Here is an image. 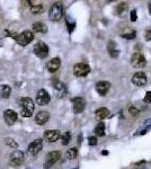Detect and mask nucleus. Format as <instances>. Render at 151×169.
<instances>
[{"instance_id": "nucleus-1", "label": "nucleus", "mask_w": 151, "mask_h": 169, "mask_svg": "<svg viewBox=\"0 0 151 169\" xmlns=\"http://www.w3.org/2000/svg\"><path fill=\"white\" fill-rule=\"evenodd\" d=\"M21 105H22V115L24 117H29L30 115H33L35 106H34V102L30 98H28V97L22 98Z\"/></svg>"}, {"instance_id": "nucleus-2", "label": "nucleus", "mask_w": 151, "mask_h": 169, "mask_svg": "<svg viewBox=\"0 0 151 169\" xmlns=\"http://www.w3.org/2000/svg\"><path fill=\"white\" fill-rule=\"evenodd\" d=\"M63 16V6L62 4L60 2H55L53 4L50 8V11H49V18H50L52 22H58L62 18Z\"/></svg>"}, {"instance_id": "nucleus-3", "label": "nucleus", "mask_w": 151, "mask_h": 169, "mask_svg": "<svg viewBox=\"0 0 151 169\" xmlns=\"http://www.w3.org/2000/svg\"><path fill=\"white\" fill-rule=\"evenodd\" d=\"M14 38L17 41V43L19 45L25 46V45L29 44L34 40V34L30 30H25V32H23L22 34H18V35L14 36Z\"/></svg>"}, {"instance_id": "nucleus-4", "label": "nucleus", "mask_w": 151, "mask_h": 169, "mask_svg": "<svg viewBox=\"0 0 151 169\" xmlns=\"http://www.w3.org/2000/svg\"><path fill=\"white\" fill-rule=\"evenodd\" d=\"M131 63H132V66H134V68H137V69H142V68H144L145 64H147V61H145V58H144L141 53L137 52V53H134V54L132 55Z\"/></svg>"}, {"instance_id": "nucleus-5", "label": "nucleus", "mask_w": 151, "mask_h": 169, "mask_svg": "<svg viewBox=\"0 0 151 169\" xmlns=\"http://www.w3.org/2000/svg\"><path fill=\"white\" fill-rule=\"evenodd\" d=\"M34 53L36 54V57L41 58V59H44L47 57L49 54V47L47 45L43 43V42H38L36 43L35 46H34Z\"/></svg>"}, {"instance_id": "nucleus-6", "label": "nucleus", "mask_w": 151, "mask_h": 169, "mask_svg": "<svg viewBox=\"0 0 151 169\" xmlns=\"http://www.w3.org/2000/svg\"><path fill=\"white\" fill-rule=\"evenodd\" d=\"M60 157H61L60 151H52V152H50L46 156V160H45V163H44L45 169L50 168L55 162H58L60 160Z\"/></svg>"}, {"instance_id": "nucleus-7", "label": "nucleus", "mask_w": 151, "mask_h": 169, "mask_svg": "<svg viewBox=\"0 0 151 169\" xmlns=\"http://www.w3.org/2000/svg\"><path fill=\"white\" fill-rule=\"evenodd\" d=\"M90 72V66L86 63H78L73 66V74L77 77H85Z\"/></svg>"}, {"instance_id": "nucleus-8", "label": "nucleus", "mask_w": 151, "mask_h": 169, "mask_svg": "<svg viewBox=\"0 0 151 169\" xmlns=\"http://www.w3.org/2000/svg\"><path fill=\"white\" fill-rule=\"evenodd\" d=\"M42 148H43V140L42 139L35 140V141H33V142L29 144L28 153L35 156V154H37L41 150H42Z\"/></svg>"}, {"instance_id": "nucleus-9", "label": "nucleus", "mask_w": 151, "mask_h": 169, "mask_svg": "<svg viewBox=\"0 0 151 169\" xmlns=\"http://www.w3.org/2000/svg\"><path fill=\"white\" fill-rule=\"evenodd\" d=\"M72 105H73V112L78 114V113L84 112L85 107H86V102L81 97H76L72 99Z\"/></svg>"}, {"instance_id": "nucleus-10", "label": "nucleus", "mask_w": 151, "mask_h": 169, "mask_svg": "<svg viewBox=\"0 0 151 169\" xmlns=\"http://www.w3.org/2000/svg\"><path fill=\"white\" fill-rule=\"evenodd\" d=\"M60 135L61 134H60L59 130H47L44 132V140L50 143H53L60 139Z\"/></svg>"}, {"instance_id": "nucleus-11", "label": "nucleus", "mask_w": 151, "mask_h": 169, "mask_svg": "<svg viewBox=\"0 0 151 169\" xmlns=\"http://www.w3.org/2000/svg\"><path fill=\"white\" fill-rule=\"evenodd\" d=\"M50 99L51 97L49 95V93L46 90H44V89H41L37 93V95H36V103L38 105H45V104H47L50 102Z\"/></svg>"}, {"instance_id": "nucleus-12", "label": "nucleus", "mask_w": 151, "mask_h": 169, "mask_svg": "<svg viewBox=\"0 0 151 169\" xmlns=\"http://www.w3.org/2000/svg\"><path fill=\"white\" fill-rule=\"evenodd\" d=\"M96 91L101 96H105L108 93V90L111 88V83L107 81H99L96 83Z\"/></svg>"}, {"instance_id": "nucleus-13", "label": "nucleus", "mask_w": 151, "mask_h": 169, "mask_svg": "<svg viewBox=\"0 0 151 169\" xmlns=\"http://www.w3.org/2000/svg\"><path fill=\"white\" fill-rule=\"evenodd\" d=\"M24 160V153L22 151H14L10 154V163L13 166H19L23 163Z\"/></svg>"}, {"instance_id": "nucleus-14", "label": "nucleus", "mask_w": 151, "mask_h": 169, "mask_svg": "<svg viewBox=\"0 0 151 169\" xmlns=\"http://www.w3.org/2000/svg\"><path fill=\"white\" fill-rule=\"evenodd\" d=\"M132 82L135 85V86H139V87H142L147 83V76L143 74V72H137L132 77Z\"/></svg>"}, {"instance_id": "nucleus-15", "label": "nucleus", "mask_w": 151, "mask_h": 169, "mask_svg": "<svg viewBox=\"0 0 151 169\" xmlns=\"http://www.w3.org/2000/svg\"><path fill=\"white\" fill-rule=\"evenodd\" d=\"M4 118L8 125H13L17 121V113L13 110H7L4 113Z\"/></svg>"}, {"instance_id": "nucleus-16", "label": "nucleus", "mask_w": 151, "mask_h": 169, "mask_svg": "<svg viewBox=\"0 0 151 169\" xmlns=\"http://www.w3.org/2000/svg\"><path fill=\"white\" fill-rule=\"evenodd\" d=\"M49 118H50V114L45 110H42L35 116V122L38 125H44L49 121Z\"/></svg>"}, {"instance_id": "nucleus-17", "label": "nucleus", "mask_w": 151, "mask_h": 169, "mask_svg": "<svg viewBox=\"0 0 151 169\" xmlns=\"http://www.w3.org/2000/svg\"><path fill=\"white\" fill-rule=\"evenodd\" d=\"M60 66H61V61H60V59H59V58H54V59H52L50 62L47 63V70L53 74V72L58 71Z\"/></svg>"}, {"instance_id": "nucleus-18", "label": "nucleus", "mask_w": 151, "mask_h": 169, "mask_svg": "<svg viewBox=\"0 0 151 169\" xmlns=\"http://www.w3.org/2000/svg\"><path fill=\"white\" fill-rule=\"evenodd\" d=\"M107 51H108L109 55H111L112 58H117V57H118V53H120L118 49L116 47L115 42H113V41H109V42H108Z\"/></svg>"}, {"instance_id": "nucleus-19", "label": "nucleus", "mask_w": 151, "mask_h": 169, "mask_svg": "<svg viewBox=\"0 0 151 169\" xmlns=\"http://www.w3.org/2000/svg\"><path fill=\"white\" fill-rule=\"evenodd\" d=\"M108 115H109V110H108L107 108H105V107L98 108V110L95 112V116H96V118H97L98 121L105 120L106 117H108Z\"/></svg>"}, {"instance_id": "nucleus-20", "label": "nucleus", "mask_w": 151, "mask_h": 169, "mask_svg": "<svg viewBox=\"0 0 151 169\" xmlns=\"http://www.w3.org/2000/svg\"><path fill=\"white\" fill-rule=\"evenodd\" d=\"M10 91L11 89L8 85H1L0 86V96L4 97V98H8L9 95H10Z\"/></svg>"}, {"instance_id": "nucleus-21", "label": "nucleus", "mask_w": 151, "mask_h": 169, "mask_svg": "<svg viewBox=\"0 0 151 169\" xmlns=\"http://www.w3.org/2000/svg\"><path fill=\"white\" fill-rule=\"evenodd\" d=\"M33 30L34 32H37V33H45L46 32V27L43 23L36 22L33 24Z\"/></svg>"}, {"instance_id": "nucleus-22", "label": "nucleus", "mask_w": 151, "mask_h": 169, "mask_svg": "<svg viewBox=\"0 0 151 169\" xmlns=\"http://www.w3.org/2000/svg\"><path fill=\"white\" fill-rule=\"evenodd\" d=\"M95 133H96L97 136H104L105 135V124L104 123H99V124L96 125Z\"/></svg>"}, {"instance_id": "nucleus-23", "label": "nucleus", "mask_w": 151, "mask_h": 169, "mask_svg": "<svg viewBox=\"0 0 151 169\" xmlns=\"http://www.w3.org/2000/svg\"><path fill=\"white\" fill-rule=\"evenodd\" d=\"M77 154H78V150L76 148H71L67 151V158L68 159H74L77 157Z\"/></svg>"}, {"instance_id": "nucleus-24", "label": "nucleus", "mask_w": 151, "mask_h": 169, "mask_svg": "<svg viewBox=\"0 0 151 169\" xmlns=\"http://www.w3.org/2000/svg\"><path fill=\"white\" fill-rule=\"evenodd\" d=\"M70 140H71V134H70V132L63 133V135L61 136V141H62V144H63V146H67V144H69Z\"/></svg>"}, {"instance_id": "nucleus-25", "label": "nucleus", "mask_w": 151, "mask_h": 169, "mask_svg": "<svg viewBox=\"0 0 151 169\" xmlns=\"http://www.w3.org/2000/svg\"><path fill=\"white\" fill-rule=\"evenodd\" d=\"M44 7L43 5H36V6H32L30 7V11L33 14H40V13H43Z\"/></svg>"}, {"instance_id": "nucleus-26", "label": "nucleus", "mask_w": 151, "mask_h": 169, "mask_svg": "<svg viewBox=\"0 0 151 169\" xmlns=\"http://www.w3.org/2000/svg\"><path fill=\"white\" fill-rule=\"evenodd\" d=\"M5 143H6V146H8V147H10V148L18 147V143H17L15 140L10 139V138H6V139H5Z\"/></svg>"}, {"instance_id": "nucleus-27", "label": "nucleus", "mask_w": 151, "mask_h": 169, "mask_svg": "<svg viewBox=\"0 0 151 169\" xmlns=\"http://www.w3.org/2000/svg\"><path fill=\"white\" fill-rule=\"evenodd\" d=\"M135 36H137V32L135 30L130 32L128 34H122V37L126 38V40H133V38H135Z\"/></svg>"}, {"instance_id": "nucleus-28", "label": "nucleus", "mask_w": 151, "mask_h": 169, "mask_svg": "<svg viewBox=\"0 0 151 169\" xmlns=\"http://www.w3.org/2000/svg\"><path fill=\"white\" fill-rule=\"evenodd\" d=\"M54 87H55V89L59 90V91H65V86L62 83V82H59V81H58V82L55 83V86H54Z\"/></svg>"}, {"instance_id": "nucleus-29", "label": "nucleus", "mask_w": 151, "mask_h": 169, "mask_svg": "<svg viewBox=\"0 0 151 169\" xmlns=\"http://www.w3.org/2000/svg\"><path fill=\"white\" fill-rule=\"evenodd\" d=\"M126 9V5L122 2V4H120L118 6H117V14H122V11H124Z\"/></svg>"}, {"instance_id": "nucleus-30", "label": "nucleus", "mask_w": 151, "mask_h": 169, "mask_svg": "<svg viewBox=\"0 0 151 169\" xmlns=\"http://www.w3.org/2000/svg\"><path fill=\"white\" fill-rule=\"evenodd\" d=\"M129 112H130V114H132L133 116H138V114H139V110L135 108L134 106H131L129 108Z\"/></svg>"}, {"instance_id": "nucleus-31", "label": "nucleus", "mask_w": 151, "mask_h": 169, "mask_svg": "<svg viewBox=\"0 0 151 169\" xmlns=\"http://www.w3.org/2000/svg\"><path fill=\"white\" fill-rule=\"evenodd\" d=\"M88 142L90 146H96L97 144V138L96 136H89L88 138Z\"/></svg>"}, {"instance_id": "nucleus-32", "label": "nucleus", "mask_w": 151, "mask_h": 169, "mask_svg": "<svg viewBox=\"0 0 151 169\" xmlns=\"http://www.w3.org/2000/svg\"><path fill=\"white\" fill-rule=\"evenodd\" d=\"M144 38L147 41H151V28H148L144 32Z\"/></svg>"}, {"instance_id": "nucleus-33", "label": "nucleus", "mask_w": 151, "mask_h": 169, "mask_svg": "<svg viewBox=\"0 0 151 169\" xmlns=\"http://www.w3.org/2000/svg\"><path fill=\"white\" fill-rule=\"evenodd\" d=\"M67 25H68L69 33H72V30H74V27H76V24L74 23H69V21H67Z\"/></svg>"}, {"instance_id": "nucleus-34", "label": "nucleus", "mask_w": 151, "mask_h": 169, "mask_svg": "<svg viewBox=\"0 0 151 169\" xmlns=\"http://www.w3.org/2000/svg\"><path fill=\"white\" fill-rule=\"evenodd\" d=\"M144 102L148 104H151V91H148L145 94V97H144Z\"/></svg>"}, {"instance_id": "nucleus-35", "label": "nucleus", "mask_w": 151, "mask_h": 169, "mask_svg": "<svg viewBox=\"0 0 151 169\" xmlns=\"http://www.w3.org/2000/svg\"><path fill=\"white\" fill-rule=\"evenodd\" d=\"M130 18H131L132 22H135V21H137V10H132V11H131Z\"/></svg>"}, {"instance_id": "nucleus-36", "label": "nucleus", "mask_w": 151, "mask_h": 169, "mask_svg": "<svg viewBox=\"0 0 151 169\" xmlns=\"http://www.w3.org/2000/svg\"><path fill=\"white\" fill-rule=\"evenodd\" d=\"M149 13L151 14V1L149 2Z\"/></svg>"}, {"instance_id": "nucleus-37", "label": "nucleus", "mask_w": 151, "mask_h": 169, "mask_svg": "<svg viewBox=\"0 0 151 169\" xmlns=\"http://www.w3.org/2000/svg\"><path fill=\"white\" fill-rule=\"evenodd\" d=\"M108 1H114V0H108Z\"/></svg>"}]
</instances>
